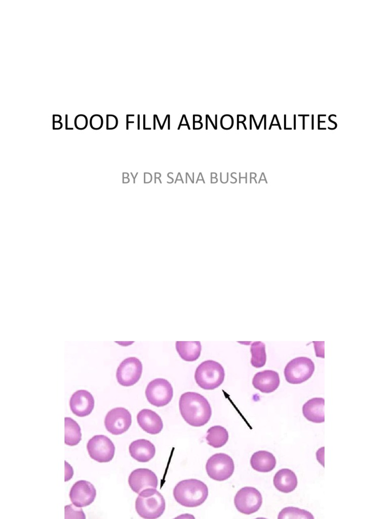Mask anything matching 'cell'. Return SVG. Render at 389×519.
Masks as SVG:
<instances>
[{
	"label": "cell",
	"mask_w": 389,
	"mask_h": 519,
	"mask_svg": "<svg viewBox=\"0 0 389 519\" xmlns=\"http://www.w3.org/2000/svg\"><path fill=\"white\" fill-rule=\"evenodd\" d=\"M179 408L181 416L189 425L201 427L210 420L212 410L207 399L195 392L183 393L179 399Z\"/></svg>",
	"instance_id": "1"
},
{
	"label": "cell",
	"mask_w": 389,
	"mask_h": 519,
	"mask_svg": "<svg viewBox=\"0 0 389 519\" xmlns=\"http://www.w3.org/2000/svg\"><path fill=\"white\" fill-rule=\"evenodd\" d=\"M173 496L180 505L194 507L202 504L208 496V489L203 481L197 479H184L179 481L174 488Z\"/></svg>",
	"instance_id": "2"
},
{
	"label": "cell",
	"mask_w": 389,
	"mask_h": 519,
	"mask_svg": "<svg viewBox=\"0 0 389 519\" xmlns=\"http://www.w3.org/2000/svg\"><path fill=\"white\" fill-rule=\"evenodd\" d=\"M166 507L163 495L154 488H147L139 493L135 501V509L142 518L154 519L160 517Z\"/></svg>",
	"instance_id": "3"
},
{
	"label": "cell",
	"mask_w": 389,
	"mask_h": 519,
	"mask_svg": "<svg viewBox=\"0 0 389 519\" xmlns=\"http://www.w3.org/2000/svg\"><path fill=\"white\" fill-rule=\"evenodd\" d=\"M225 377L221 364L212 360L202 362L197 367L194 379L197 384L205 390H213L220 386Z\"/></svg>",
	"instance_id": "4"
},
{
	"label": "cell",
	"mask_w": 389,
	"mask_h": 519,
	"mask_svg": "<svg viewBox=\"0 0 389 519\" xmlns=\"http://www.w3.org/2000/svg\"><path fill=\"white\" fill-rule=\"evenodd\" d=\"M315 371V364L311 359L298 357L292 359L286 365L284 373L287 382L301 384L309 379Z\"/></svg>",
	"instance_id": "5"
},
{
	"label": "cell",
	"mask_w": 389,
	"mask_h": 519,
	"mask_svg": "<svg viewBox=\"0 0 389 519\" xmlns=\"http://www.w3.org/2000/svg\"><path fill=\"white\" fill-rule=\"evenodd\" d=\"M208 476L217 481L229 478L233 474L235 465L232 459L224 453H217L211 456L206 464Z\"/></svg>",
	"instance_id": "6"
},
{
	"label": "cell",
	"mask_w": 389,
	"mask_h": 519,
	"mask_svg": "<svg viewBox=\"0 0 389 519\" xmlns=\"http://www.w3.org/2000/svg\"><path fill=\"white\" fill-rule=\"evenodd\" d=\"M145 396L148 401L157 407L168 404L173 396V389L166 379L157 378L150 381L145 389Z\"/></svg>",
	"instance_id": "7"
},
{
	"label": "cell",
	"mask_w": 389,
	"mask_h": 519,
	"mask_svg": "<svg viewBox=\"0 0 389 519\" xmlns=\"http://www.w3.org/2000/svg\"><path fill=\"white\" fill-rule=\"evenodd\" d=\"M262 503L259 491L255 488L245 487L237 493L234 503L237 510L245 514H251L258 511Z\"/></svg>",
	"instance_id": "8"
},
{
	"label": "cell",
	"mask_w": 389,
	"mask_h": 519,
	"mask_svg": "<svg viewBox=\"0 0 389 519\" xmlns=\"http://www.w3.org/2000/svg\"><path fill=\"white\" fill-rule=\"evenodd\" d=\"M87 449L90 457L100 463L110 461L115 453L113 443L104 435L92 437L87 444Z\"/></svg>",
	"instance_id": "9"
},
{
	"label": "cell",
	"mask_w": 389,
	"mask_h": 519,
	"mask_svg": "<svg viewBox=\"0 0 389 519\" xmlns=\"http://www.w3.org/2000/svg\"><path fill=\"white\" fill-rule=\"evenodd\" d=\"M142 373V364L135 357L125 359L119 365L116 373L118 382L122 386L129 387L138 382Z\"/></svg>",
	"instance_id": "10"
},
{
	"label": "cell",
	"mask_w": 389,
	"mask_h": 519,
	"mask_svg": "<svg viewBox=\"0 0 389 519\" xmlns=\"http://www.w3.org/2000/svg\"><path fill=\"white\" fill-rule=\"evenodd\" d=\"M132 424V416L124 407H115L109 411L104 419L106 430L113 435H120L127 431Z\"/></svg>",
	"instance_id": "11"
},
{
	"label": "cell",
	"mask_w": 389,
	"mask_h": 519,
	"mask_svg": "<svg viewBox=\"0 0 389 519\" xmlns=\"http://www.w3.org/2000/svg\"><path fill=\"white\" fill-rule=\"evenodd\" d=\"M96 490L89 481L80 480L71 487L69 497L72 504L77 507H83L91 504L95 500Z\"/></svg>",
	"instance_id": "12"
},
{
	"label": "cell",
	"mask_w": 389,
	"mask_h": 519,
	"mask_svg": "<svg viewBox=\"0 0 389 519\" xmlns=\"http://www.w3.org/2000/svg\"><path fill=\"white\" fill-rule=\"evenodd\" d=\"M128 483L132 490L139 494L147 488L157 489L158 479L152 470L147 468H138L130 473Z\"/></svg>",
	"instance_id": "13"
},
{
	"label": "cell",
	"mask_w": 389,
	"mask_h": 519,
	"mask_svg": "<svg viewBox=\"0 0 389 519\" xmlns=\"http://www.w3.org/2000/svg\"><path fill=\"white\" fill-rule=\"evenodd\" d=\"M94 403V397L89 391L80 390L71 396L69 406L73 414L78 417H84L91 413Z\"/></svg>",
	"instance_id": "14"
},
{
	"label": "cell",
	"mask_w": 389,
	"mask_h": 519,
	"mask_svg": "<svg viewBox=\"0 0 389 519\" xmlns=\"http://www.w3.org/2000/svg\"><path fill=\"white\" fill-rule=\"evenodd\" d=\"M280 383L279 374L271 370H265L257 373L252 380L254 387L265 393L275 391L279 386Z\"/></svg>",
	"instance_id": "15"
},
{
	"label": "cell",
	"mask_w": 389,
	"mask_h": 519,
	"mask_svg": "<svg viewBox=\"0 0 389 519\" xmlns=\"http://www.w3.org/2000/svg\"><path fill=\"white\" fill-rule=\"evenodd\" d=\"M139 426L146 432L150 434L159 433L163 428L161 418L155 412L149 409H142L137 415Z\"/></svg>",
	"instance_id": "16"
},
{
	"label": "cell",
	"mask_w": 389,
	"mask_h": 519,
	"mask_svg": "<svg viewBox=\"0 0 389 519\" xmlns=\"http://www.w3.org/2000/svg\"><path fill=\"white\" fill-rule=\"evenodd\" d=\"M131 456L139 462H147L155 455V448L150 441L139 439L131 443L129 447Z\"/></svg>",
	"instance_id": "17"
},
{
	"label": "cell",
	"mask_w": 389,
	"mask_h": 519,
	"mask_svg": "<svg viewBox=\"0 0 389 519\" xmlns=\"http://www.w3.org/2000/svg\"><path fill=\"white\" fill-rule=\"evenodd\" d=\"M324 399L315 397L308 400L303 405L302 413L308 421L321 423L325 421Z\"/></svg>",
	"instance_id": "18"
},
{
	"label": "cell",
	"mask_w": 389,
	"mask_h": 519,
	"mask_svg": "<svg viewBox=\"0 0 389 519\" xmlns=\"http://www.w3.org/2000/svg\"><path fill=\"white\" fill-rule=\"evenodd\" d=\"M273 483L279 491L288 493L294 491L298 484L295 473L288 468L279 470L275 475Z\"/></svg>",
	"instance_id": "19"
},
{
	"label": "cell",
	"mask_w": 389,
	"mask_h": 519,
	"mask_svg": "<svg viewBox=\"0 0 389 519\" xmlns=\"http://www.w3.org/2000/svg\"><path fill=\"white\" fill-rule=\"evenodd\" d=\"M252 468L261 472H268L276 466V460L274 455L266 451H259L254 453L250 459Z\"/></svg>",
	"instance_id": "20"
},
{
	"label": "cell",
	"mask_w": 389,
	"mask_h": 519,
	"mask_svg": "<svg viewBox=\"0 0 389 519\" xmlns=\"http://www.w3.org/2000/svg\"><path fill=\"white\" fill-rule=\"evenodd\" d=\"M175 347L180 357L186 361L197 360L202 350L200 341H177Z\"/></svg>",
	"instance_id": "21"
},
{
	"label": "cell",
	"mask_w": 389,
	"mask_h": 519,
	"mask_svg": "<svg viewBox=\"0 0 389 519\" xmlns=\"http://www.w3.org/2000/svg\"><path fill=\"white\" fill-rule=\"evenodd\" d=\"M206 439L209 445L215 448H219L225 444L228 441V433L223 427L214 426L208 430Z\"/></svg>",
	"instance_id": "22"
},
{
	"label": "cell",
	"mask_w": 389,
	"mask_h": 519,
	"mask_svg": "<svg viewBox=\"0 0 389 519\" xmlns=\"http://www.w3.org/2000/svg\"><path fill=\"white\" fill-rule=\"evenodd\" d=\"M64 421L65 443L69 446L77 445L82 439V433L79 425L70 417H65Z\"/></svg>",
	"instance_id": "23"
},
{
	"label": "cell",
	"mask_w": 389,
	"mask_h": 519,
	"mask_svg": "<svg viewBox=\"0 0 389 519\" xmlns=\"http://www.w3.org/2000/svg\"><path fill=\"white\" fill-rule=\"evenodd\" d=\"M250 352L251 365L256 368L263 366L266 361L265 344L260 341L254 342L251 345Z\"/></svg>",
	"instance_id": "24"
},
{
	"label": "cell",
	"mask_w": 389,
	"mask_h": 519,
	"mask_svg": "<svg viewBox=\"0 0 389 519\" xmlns=\"http://www.w3.org/2000/svg\"><path fill=\"white\" fill-rule=\"evenodd\" d=\"M278 518L314 519V517L310 512L306 510L290 506L282 509L279 513Z\"/></svg>",
	"instance_id": "25"
},
{
	"label": "cell",
	"mask_w": 389,
	"mask_h": 519,
	"mask_svg": "<svg viewBox=\"0 0 389 519\" xmlns=\"http://www.w3.org/2000/svg\"><path fill=\"white\" fill-rule=\"evenodd\" d=\"M65 518H85V515L82 508H77L72 504L65 506Z\"/></svg>",
	"instance_id": "26"
},
{
	"label": "cell",
	"mask_w": 389,
	"mask_h": 519,
	"mask_svg": "<svg viewBox=\"0 0 389 519\" xmlns=\"http://www.w3.org/2000/svg\"><path fill=\"white\" fill-rule=\"evenodd\" d=\"M74 123V126L77 129L82 130L87 128L88 120L85 115L80 114L75 117Z\"/></svg>",
	"instance_id": "27"
},
{
	"label": "cell",
	"mask_w": 389,
	"mask_h": 519,
	"mask_svg": "<svg viewBox=\"0 0 389 519\" xmlns=\"http://www.w3.org/2000/svg\"><path fill=\"white\" fill-rule=\"evenodd\" d=\"M103 119L99 115H94L90 119L89 124L91 128L94 130H99L103 126Z\"/></svg>",
	"instance_id": "28"
},
{
	"label": "cell",
	"mask_w": 389,
	"mask_h": 519,
	"mask_svg": "<svg viewBox=\"0 0 389 519\" xmlns=\"http://www.w3.org/2000/svg\"><path fill=\"white\" fill-rule=\"evenodd\" d=\"M118 123L116 117L112 115H107L106 116V129L111 130L115 129Z\"/></svg>",
	"instance_id": "29"
},
{
	"label": "cell",
	"mask_w": 389,
	"mask_h": 519,
	"mask_svg": "<svg viewBox=\"0 0 389 519\" xmlns=\"http://www.w3.org/2000/svg\"><path fill=\"white\" fill-rule=\"evenodd\" d=\"M63 127V124L61 122H53V129L54 130H59Z\"/></svg>",
	"instance_id": "30"
},
{
	"label": "cell",
	"mask_w": 389,
	"mask_h": 519,
	"mask_svg": "<svg viewBox=\"0 0 389 519\" xmlns=\"http://www.w3.org/2000/svg\"><path fill=\"white\" fill-rule=\"evenodd\" d=\"M62 117L59 115H53V122H61Z\"/></svg>",
	"instance_id": "31"
},
{
	"label": "cell",
	"mask_w": 389,
	"mask_h": 519,
	"mask_svg": "<svg viewBox=\"0 0 389 519\" xmlns=\"http://www.w3.org/2000/svg\"><path fill=\"white\" fill-rule=\"evenodd\" d=\"M65 129L66 130H73V128L69 127L68 126V116H67V115H66V116H65Z\"/></svg>",
	"instance_id": "32"
},
{
	"label": "cell",
	"mask_w": 389,
	"mask_h": 519,
	"mask_svg": "<svg viewBox=\"0 0 389 519\" xmlns=\"http://www.w3.org/2000/svg\"><path fill=\"white\" fill-rule=\"evenodd\" d=\"M247 173H246V177H240V173H239V182H240V180H241L240 179H241V178H246V183H247Z\"/></svg>",
	"instance_id": "33"
},
{
	"label": "cell",
	"mask_w": 389,
	"mask_h": 519,
	"mask_svg": "<svg viewBox=\"0 0 389 519\" xmlns=\"http://www.w3.org/2000/svg\"><path fill=\"white\" fill-rule=\"evenodd\" d=\"M251 117H252V116H251V115H250V129H252V126H251Z\"/></svg>",
	"instance_id": "34"
}]
</instances>
